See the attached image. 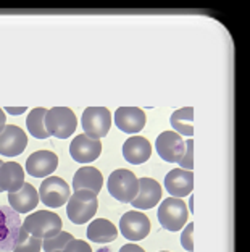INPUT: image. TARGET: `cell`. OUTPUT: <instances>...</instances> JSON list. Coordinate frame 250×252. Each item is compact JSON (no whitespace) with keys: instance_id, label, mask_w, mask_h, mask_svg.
<instances>
[{"instance_id":"1","label":"cell","mask_w":250,"mask_h":252,"mask_svg":"<svg viewBox=\"0 0 250 252\" xmlns=\"http://www.w3.org/2000/svg\"><path fill=\"white\" fill-rule=\"evenodd\" d=\"M21 226L25 230L32 234L36 238L41 239H49L56 236L61 231V219L54 212L49 210H37L34 214H29L25 219V221L21 223Z\"/></svg>"},{"instance_id":"2","label":"cell","mask_w":250,"mask_h":252,"mask_svg":"<svg viewBox=\"0 0 250 252\" xmlns=\"http://www.w3.org/2000/svg\"><path fill=\"white\" fill-rule=\"evenodd\" d=\"M99 199L97 194L90 191H75L66 204V215L75 225H84L97 214Z\"/></svg>"},{"instance_id":"3","label":"cell","mask_w":250,"mask_h":252,"mask_svg":"<svg viewBox=\"0 0 250 252\" xmlns=\"http://www.w3.org/2000/svg\"><path fill=\"white\" fill-rule=\"evenodd\" d=\"M107 188L111 197L123 204H131L139 192V178L133 171L126 168H118L109 176Z\"/></svg>"},{"instance_id":"4","label":"cell","mask_w":250,"mask_h":252,"mask_svg":"<svg viewBox=\"0 0 250 252\" xmlns=\"http://www.w3.org/2000/svg\"><path fill=\"white\" fill-rule=\"evenodd\" d=\"M44 123L49 136L66 139V137L75 134L78 120L73 110H70L68 107H54L45 113Z\"/></svg>"},{"instance_id":"5","label":"cell","mask_w":250,"mask_h":252,"mask_svg":"<svg viewBox=\"0 0 250 252\" xmlns=\"http://www.w3.org/2000/svg\"><path fill=\"white\" fill-rule=\"evenodd\" d=\"M187 217V205L178 197H167L158 207V221L168 231H179L186 225Z\"/></svg>"},{"instance_id":"6","label":"cell","mask_w":250,"mask_h":252,"mask_svg":"<svg viewBox=\"0 0 250 252\" xmlns=\"http://www.w3.org/2000/svg\"><path fill=\"white\" fill-rule=\"evenodd\" d=\"M81 125L84 134L90 139H102L109 134L111 126V115L105 107H87L83 112Z\"/></svg>"},{"instance_id":"7","label":"cell","mask_w":250,"mask_h":252,"mask_svg":"<svg viewBox=\"0 0 250 252\" xmlns=\"http://www.w3.org/2000/svg\"><path fill=\"white\" fill-rule=\"evenodd\" d=\"M71 197V189L65 180L58 176H47L39 188V199L50 209H58Z\"/></svg>"},{"instance_id":"8","label":"cell","mask_w":250,"mask_h":252,"mask_svg":"<svg viewBox=\"0 0 250 252\" xmlns=\"http://www.w3.org/2000/svg\"><path fill=\"white\" fill-rule=\"evenodd\" d=\"M21 228L20 214L11 207L0 205V252L13 251Z\"/></svg>"},{"instance_id":"9","label":"cell","mask_w":250,"mask_h":252,"mask_svg":"<svg viewBox=\"0 0 250 252\" xmlns=\"http://www.w3.org/2000/svg\"><path fill=\"white\" fill-rule=\"evenodd\" d=\"M157 154L168 163H179L186 152V141L174 131H163L155 141Z\"/></svg>"},{"instance_id":"10","label":"cell","mask_w":250,"mask_h":252,"mask_svg":"<svg viewBox=\"0 0 250 252\" xmlns=\"http://www.w3.org/2000/svg\"><path fill=\"white\" fill-rule=\"evenodd\" d=\"M120 231L129 241H140L150 233L149 217L138 210L126 212L120 220Z\"/></svg>"},{"instance_id":"11","label":"cell","mask_w":250,"mask_h":252,"mask_svg":"<svg viewBox=\"0 0 250 252\" xmlns=\"http://www.w3.org/2000/svg\"><path fill=\"white\" fill-rule=\"evenodd\" d=\"M102 154L100 139H90L86 134H78L70 144V156L75 162L90 163L95 162Z\"/></svg>"},{"instance_id":"12","label":"cell","mask_w":250,"mask_h":252,"mask_svg":"<svg viewBox=\"0 0 250 252\" xmlns=\"http://www.w3.org/2000/svg\"><path fill=\"white\" fill-rule=\"evenodd\" d=\"M28 136L20 126L7 125L0 133V154L5 157H16L25 152Z\"/></svg>"},{"instance_id":"13","label":"cell","mask_w":250,"mask_h":252,"mask_svg":"<svg viewBox=\"0 0 250 252\" xmlns=\"http://www.w3.org/2000/svg\"><path fill=\"white\" fill-rule=\"evenodd\" d=\"M58 167V157L52 151H37L32 152L26 160L28 175L34 178H47Z\"/></svg>"},{"instance_id":"14","label":"cell","mask_w":250,"mask_h":252,"mask_svg":"<svg viewBox=\"0 0 250 252\" xmlns=\"http://www.w3.org/2000/svg\"><path fill=\"white\" fill-rule=\"evenodd\" d=\"M115 125L126 134H136L144 129L145 113L139 107H120L115 112Z\"/></svg>"},{"instance_id":"15","label":"cell","mask_w":250,"mask_h":252,"mask_svg":"<svg viewBox=\"0 0 250 252\" xmlns=\"http://www.w3.org/2000/svg\"><path fill=\"white\" fill-rule=\"evenodd\" d=\"M165 188L171 197H186L194 189V173L189 170L174 168L165 176Z\"/></svg>"},{"instance_id":"16","label":"cell","mask_w":250,"mask_h":252,"mask_svg":"<svg viewBox=\"0 0 250 252\" xmlns=\"http://www.w3.org/2000/svg\"><path fill=\"white\" fill-rule=\"evenodd\" d=\"M162 199V188L152 178H140L139 180V192L136 199L131 202L134 209L138 210H149L153 209Z\"/></svg>"},{"instance_id":"17","label":"cell","mask_w":250,"mask_h":252,"mask_svg":"<svg viewBox=\"0 0 250 252\" xmlns=\"http://www.w3.org/2000/svg\"><path fill=\"white\" fill-rule=\"evenodd\" d=\"M152 156L150 142L142 136H131L123 144V157L133 165H140L147 162Z\"/></svg>"},{"instance_id":"18","label":"cell","mask_w":250,"mask_h":252,"mask_svg":"<svg viewBox=\"0 0 250 252\" xmlns=\"http://www.w3.org/2000/svg\"><path fill=\"white\" fill-rule=\"evenodd\" d=\"M8 204L18 214H28L37 207L39 192L29 183H25L23 188L16 192H8Z\"/></svg>"},{"instance_id":"19","label":"cell","mask_w":250,"mask_h":252,"mask_svg":"<svg viewBox=\"0 0 250 252\" xmlns=\"http://www.w3.org/2000/svg\"><path fill=\"white\" fill-rule=\"evenodd\" d=\"M104 186V176L94 167H83L79 168L75 176H73V189L75 191H90L94 194H99Z\"/></svg>"},{"instance_id":"20","label":"cell","mask_w":250,"mask_h":252,"mask_svg":"<svg viewBox=\"0 0 250 252\" xmlns=\"http://www.w3.org/2000/svg\"><path fill=\"white\" fill-rule=\"evenodd\" d=\"M25 170L16 162H5L0 167V189L8 192L20 191L25 185Z\"/></svg>"},{"instance_id":"21","label":"cell","mask_w":250,"mask_h":252,"mask_svg":"<svg viewBox=\"0 0 250 252\" xmlns=\"http://www.w3.org/2000/svg\"><path fill=\"white\" fill-rule=\"evenodd\" d=\"M118 236L116 226L107 219H97L92 220L87 226V238L94 243H111Z\"/></svg>"},{"instance_id":"22","label":"cell","mask_w":250,"mask_h":252,"mask_svg":"<svg viewBox=\"0 0 250 252\" xmlns=\"http://www.w3.org/2000/svg\"><path fill=\"white\" fill-rule=\"evenodd\" d=\"M192 120H194V108L184 107L173 112L169 123L174 128V133H178L179 136L192 137L194 136V123H192Z\"/></svg>"},{"instance_id":"23","label":"cell","mask_w":250,"mask_h":252,"mask_svg":"<svg viewBox=\"0 0 250 252\" xmlns=\"http://www.w3.org/2000/svg\"><path fill=\"white\" fill-rule=\"evenodd\" d=\"M45 113H47V108H42V107H37L34 110L29 112V115L26 118V126H28V131L29 134L34 136L36 139H47L49 133L45 129Z\"/></svg>"},{"instance_id":"24","label":"cell","mask_w":250,"mask_h":252,"mask_svg":"<svg viewBox=\"0 0 250 252\" xmlns=\"http://www.w3.org/2000/svg\"><path fill=\"white\" fill-rule=\"evenodd\" d=\"M42 249V239L28 233L25 228H20L18 238H16L13 252H39Z\"/></svg>"},{"instance_id":"25","label":"cell","mask_w":250,"mask_h":252,"mask_svg":"<svg viewBox=\"0 0 250 252\" xmlns=\"http://www.w3.org/2000/svg\"><path fill=\"white\" fill-rule=\"evenodd\" d=\"M73 234L71 233H66V231H60L56 236L54 238H49V239H44L42 243V249L45 252H55V251H63L65 246L73 241Z\"/></svg>"},{"instance_id":"26","label":"cell","mask_w":250,"mask_h":252,"mask_svg":"<svg viewBox=\"0 0 250 252\" xmlns=\"http://www.w3.org/2000/svg\"><path fill=\"white\" fill-rule=\"evenodd\" d=\"M179 165L183 170L192 171V168H194V141H192V137L186 141V152L183 158L179 160Z\"/></svg>"},{"instance_id":"27","label":"cell","mask_w":250,"mask_h":252,"mask_svg":"<svg viewBox=\"0 0 250 252\" xmlns=\"http://www.w3.org/2000/svg\"><path fill=\"white\" fill-rule=\"evenodd\" d=\"M192 234H194V223H187L183 234H181V246L187 252L194 251V238H192Z\"/></svg>"},{"instance_id":"28","label":"cell","mask_w":250,"mask_h":252,"mask_svg":"<svg viewBox=\"0 0 250 252\" xmlns=\"http://www.w3.org/2000/svg\"><path fill=\"white\" fill-rule=\"evenodd\" d=\"M61 252H92V249L83 239H73V241H70L65 246V249Z\"/></svg>"},{"instance_id":"29","label":"cell","mask_w":250,"mask_h":252,"mask_svg":"<svg viewBox=\"0 0 250 252\" xmlns=\"http://www.w3.org/2000/svg\"><path fill=\"white\" fill-rule=\"evenodd\" d=\"M120 252H145V251L138 244H124L120 249Z\"/></svg>"},{"instance_id":"30","label":"cell","mask_w":250,"mask_h":252,"mask_svg":"<svg viewBox=\"0 0 250 252\" xmlns=\"http://www.w3.org/2000/svg\"><path fill=\"white\" fill-rule=\"evenodd\" d=\"M3 110H7V113H10V115H23L26 112V107H7Z\"/></svg>"},{"instance_id":"31","label":"cell","mask_w":250,"mask_h":252,"mask_svg":"<svg viewBox=\"0 0 250 252\" xmlns=\"http://www.w3.org/2000/svg\"><path fill=\"white\" fill-rule=\"evenodd\" d=\"M5 126H7V117H5L3 108H0V133L3 131Z\"/></svg>"},{"instance_id":"32","label":"cell","mask_w":250,"mask_h":252,"mask_svg":"<svg viewBox=\"0 0 250 252\" xmlns=\"http://www.w3.org/2000/svg\"><path fill=\"white\" fill-rule=\"evenodd\" d=\"M189 207H191V210H194V196L191 197V202H189Z\"/></svg>"},{"instance_id":"33","label":"cell","mask_w":250,"mask_h":252,"mask_svg":"<svg viewBox=\"0 0 250 252\" xmlns=\"http://www.w3.org/2000/svg\"><path fill=\"white\" fill-rule=\"evenodd\" d=\"M2 163H3V162H2V160H0V167H2ZM0 192H2V189H0Z\"/></svg>"},{"instance_id":"34","label":"cell","mask_w":250,"mask_h":252,"mask_svg":"<svg viewBox=\"0 0 250 252\" xmlns=\"http://www.w3.org/2000/svg\"><path fill=\"white\" fill-rule=\"evenodd\" d=\"M160 252H168V251H160Z\"/></svg>"},{"instance_id":"35","label":"cell","mask_w":250,"mask_h":252,"mask_svg":"<svg viewBox=\"0 0 250 252\" xmlns=\"http://www.w3.org/2000/svg\"><path fill=\"white\" fill-rule=\"evenodd\" d=\"M55 252H61V251H55Z\"/></svg>"}]
</instances>
